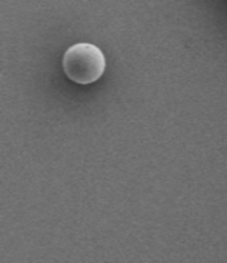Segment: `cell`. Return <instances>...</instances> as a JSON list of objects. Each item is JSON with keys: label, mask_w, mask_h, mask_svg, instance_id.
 <instances>
[{"label": "cell", "mask_w": 227, "mask_h": 263, "mask_svg": "<svg viewBox=\"0 0 227 263\" xmlns=\"http://www.w3.org/2000/svg\"><path fill=\"white\" fill-rule=\"evenodd\" d=\"M64 71L71 81L89 85L105 73L107 61L100 48L92 44L80 43L68 48L63 59Z\"/></svg>", "instance_id": "1"}]
</instances>
